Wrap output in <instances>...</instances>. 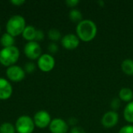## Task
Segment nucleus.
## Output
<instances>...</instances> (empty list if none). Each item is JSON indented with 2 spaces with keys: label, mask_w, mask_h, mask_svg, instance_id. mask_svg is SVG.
Wrapping results in <instances>:
<instances>
[{
  "label": "nucleus",
  "mask_w": 133,
  "mask_h": 133,
  "mask_svg": "<svg viewBox=\"0 0 133 133\" xmlns=\"http://www.w3.org/2000/svg\"><path fill=\"white\" fill-rule=\"evenodd\" d=\"M23 69L26 73H33L36 70V65L32 62H28L25 64Z\"/></svg>",
  "instance_id": "obj_21"
},
{
  "label": "nucleus",
  "mask_w": 133,
  "mask_h": 133,
  "mask_svg": "<svg viewBox=\"0 0 133 133\" xmlns=\"http://www.w3.org/2000/svg\"><path fill=\"white\" fill-rule=\"evenodd\" d=\"M15 128L17 133H33L36 127L33 118L29 115H21L16 119Z\"/></svg>",
  "instance_id": "obj_4"
},
{
  "label": "nucleus",
  "mask_w": 133,
  "mask_h": 133,
  "mask_svg": "<svg viewBox=\"0 0 133 133\" xmlns=\"http://www.w3.org/2000/svg\"><path fill=\"white\" fill-rule=\"evenodd\" d=\"M44 37H45V34L44 33V31L42 30L37 29V33H36V37H35V41H37V42L41 41H43L44 39Z\"/></svg>",
  "instance_id": "obj_25"
},
{
  "label": "nucleus",
  "mask_w": 133,
  "mask_h": 133,
  "mask_svg": "<svg viewBox=\"0 0 133 133\" xmlns=\"http://www.w3.org/2000/svg\"><path fill=\"white\" fill-rule=\"evenodd\" d=\"M15 125L10 122H3L0 125V133H16Z\"/></svg>",
  "instance_id": "obj_20"
},
{
  "label": "nucleus",
  "mask_w": 133,
  "mask_h": 133,
  "mask_svg": "<svg viewBox=\"0 0 133 133\" xmlns=\"http://www.w3.org/2000/svg\"><path fill=\"white\" fill-rule=\"evenodd\" d=\"M23 53L25 56L30 60H37L42 55L41 47L37 41L26 42L23 47Z\"/></svg>",
  "instance_id": "obj_6"
},
{
  "label": "nucleus",
  "mask_w": 133,
  "mask_h": 133,
  "mask_svg": "<svg viewBox=\"0 0 133 133\" xmlns=\"http://www.w3.org/2000/svg\"><path fill=\"white\" fill-rule=\"evenodd\" d=\"M10 3L15 6H21L22 5H23L25 3V1L23 0H12L10 1Z\"/></svg>",
  "instance_id": "obj_28"
},
{
  "label": "nucleus",
  "mask_w": 133,
  "mask_h": 133,
  "mask_svg": "<svg viewBox=\"0 0 133 133\" xmlns=\"http://www.w3.org/2000/svg\"><path fill=\"white\" fill-rule=\"evenodd\" d=\"M15 37L10 35L8 33L3 34L0 37V44L2 48H9L12 46H15Z\"/></svg>",
  "instance_id": "obj_15"
},
{
  "label": "nucleus",
  "mask_w": 133,
  "mask_h": 133,
  "mask_svg": "<svg viewBox=\"0 0 133 133\" xmlns=\"http://www.w3.org/2000/svg\"><path fill=\"white\" fill-rule=\"evenodd\" d=\"M13 89L11 84L7 79L0 77V100L5 101L9 99L12 95Z\"/></svg>",
  "instance_id": "obj_12"
},
{
  "label": "nucleus",
  "mask_w": 133,
  "mask_h": 133,
  "mask_svg": "<svg viewBox=\"0 0 133 133\" xmlns=\"http://www.w3.org/2000/svg\"><path fill=\"white\" fill-rule=\"evenodd\" d=\"M20 52L16 46L2 48L0 50V64L5 67H9L18 62Z\"/></svg>",
  "instance_id": "obj_3"
},
{
  "label": "nucleus",
  "mask_w": 133,
  "mask_h": 133,
  "mask_svg": "<svg viewBox=\"0 0 133 133\" xmlns=\"http://www.w3.org/2000/svg\"><path fill=\"white\" fill-rule=\"evenodd\" d=\"M79 3V0H67L65 1V4L67 5L68 7L72 8V9H75L76 5H78V4Z\"/></svg>",
  "instance_id": "obj_26"
},
{
  "label": "nucleus",
  "mask_w": 133,
  "mask_h": 133,
  "mask_svg": "<svg viewBox=\"0 0 133 133\" xmlns=\"http://www.w3.org/2000/svg\"><path fill=\"white\" fill-rule=\"evenodd\" d=\"M26 26V19L23 16L13 15L7 20L5 24V30L6 33L16 37L22 34Z\"/></svg>",
  "instance_id": "obj_2"
},
{
  "label": "nucleus",
  "mask_w": 133,
  "mask_h": 133,
  "mask_svg": "<svg viewBox=\"0 0 133 133\" xmlns=\"http://www.w3.org/2000/svg\"><path fill=\"white\" fill-rule=\"evenodd\" d=\"M69 17L71 21H72L73 23H76L77 24L83 19V14H82L81 11L78 9H76V8L72 9L69 11Z\"/></svg>",
  "instance_id": "obj_18"
},
{
  "label": "nucleus",
  "mask_w": 133,
  "mask_h": 133,
  "mask_svg": "<svg viewBox=\"0 0 133 133\" xmlns=\"http://www.w3.org/2000/svg\"><path fill=\"white\" fill-rule=\"evenodd\" d=\"M37 30L34 26L32 25H26L25 27L23 32L22 33V37L27 42L30 41H35V37H36V33Z\"/></svg>",
  "instance_id": "obj_13"
},
{
  "label": "nucleus",
  "mask_w": 133,
  "mask_h": 133,
  "mask_svg": "<svg viewBox=\"0 0 133 133\" xmlns=\"http://www.w3.org/2000/svg\"><path fill=\"white\" fill-rule=\"evenodd\" d=\"M76 33L80 41H92L97 34V24L91 19H83L76 25Z\"/></svg>",
  "instance_id": "obj_1"
},
{
  "label": "nucleus",
  "mask_w": 133,
  "mask_h": 133,
  "mask_svg": "<svg viewBox=\"0 0 133 133\" xmlns=\"http://www.w3.org/2000/svg\"><path fill=\"white\" fill-rule=\"evenodd\" d=\"M48 50L49 54L52 55L53 54H55L58 51V46L55 42H51L48 46Z\"/></svg>",
  "instance_id": "obj_23"
},
{
  "label": "nucleus",
  "mask_w": 133,
  "mask_h": 133,
  "mask_svg": "<svg viewBox=\"0 0 133 133\" xmlns=\"http://www.w3.org/2000/svg\"><path fill=\"white\" fill-rule=\"evenodd\" d=\"M48 129L51 133H67L69 127L66 121L61 118H56L51 120Z\"/></svg>",
  "instance_id": "obj_9"
},
{
  "label": "nucleus",
  "mask_w": 133,
  "mask_h": 133,
  "mask_svg": "<svg viewBox=\"0 0 133 133\" xmlns=\"http://www.w3.org/2000/svg\"><path fill=\"white\" fill-rule=\"evenodd\" d=\"M5 75H6L7 79L9 82L19 83V82H21L25 78L26 72L23 67L17 65H13L6 69Z\"/></svg>",
  "instance_id": "obj_7"
},
{
  "label": "nucleus",
  "mask_w": 133,
  "mask_h": 133,
  "mask_svg": "<svg viewBox=\"0 0 133 133\" xmlns=\"http://www.w3.org/2000/svg\"><path fill=\"white\" fill-rule=\"evenodd\" d=\"M48 37L51 42H55L58 41H61L62 39V34L59 30L56 28H51L48 31Z\"/></svg>",
  "instance_id": "obj_19"
},
{
  "label": "nucleus",
  "mask_w": 133,
  "mask_h": 133,
  "mask_svg": "<svg viewBox=\"0 0 133 133\" xmlns=\"http://www.w3.org/2000/svg\"><path fill=\"white\" fill-rule=\"evenodd\" d=\"M121 103H122V101L118 97H115V98L112 99V101L111 102V108L112 111H116L117 110H118L121 106Z\"/></svg>",
  "instance_id": "obj_22"
},
{
  "label": "nucleus",
  "mask_w": 133,
  "mask_h": 133,
  "mask_svg": "<svg viewBox=\"0 0 133 133\" xmlns=\"http://www.w3.org/2000/svg\"><path fill=\"white\" fill-rule=\"evenodd\" d=\"M118 133H133V125H127L122 127Z\"/></svg>",
  "instance_id": "obj_24"
},
{
  "label": "nucleus",
  "mask_w": 133,
  "mask_h": 133,
  "mask_svg": "<svg viewBox=\"0 0 133 133\" xmlns=\"http://www.w3.org/2000/svg\"><path fill=\"white\" fill-rule=\"evenodd\" d=\"M121 68L122 72L127 75V76H133V59L131 58H126L125 59L122 64Z\"/></svg>",
  "instance_id": "obj_17"
},
{
  "label": "nucleus",
  "mask_w": 133,
  "mask_h": 133,
  "mask_svg": "<svg viewBox=\"0 0 133 133\" xmlns=\"http://www.w3.org/2000/svg\"><path fill=\"white\" fill-rule=\"evenodd\" d=\"M0 32H1V26H0Z\"/></svg>",
  "instance_id": "obj_29"
},
{
  "label": "nucleus",
  "mask_w": 133,
  "mask_h": 133,
  "mask_svg": "<svg viewBox=\"0 0 133 133\" xmlns=\"http://www.w3.org/2000/svg\"><path fill=\"white\" fill-rule=\"evenodd\" d=\"M37 68L43 72H49L52 71L55 66V59L53 55L49 53L42 54L37 62Z\"/></svg>",
  "instance_id": "obj_5"
},
{
  "label": "nucleus",
  "mask_w": 133,
  "mask_h": 133,
  "mask_svg": "<svg viewBox=\"0 0 133 133\" xmlns=\"http://www.w3.org/2000/svg\"><path fill=\"white\" fill-rule=\"evenodd\" d=\"M119 122V115L117 111H107L101 118V125L106 129H111L118 125Z\"/></svg>",
  "instance_id": "obj_10"
},
{
  "label": "nucleus",
  "mask_w": 133,
  "mask_h": 133,
  "mask_svg": "<svg viewBox=\"0 0 133 133\" xmlns=\"http://www.w3.org/2000/svg\"><path fill=\"white\" fill-rule=\"evenodd\" d=\"M33 120L35 127L38 129H45L47 127H49V125L52 119L51 115L47 111L40 110L34 114Z\"/></svg>",
  "instance_id": "obj_8"
},
{
  "label": "nucleus",
  "mask_w": 133,
  "mask_h": 133,
  "mask_svg": "<svg viewBox=\"0 0 133 133\" xmlns=\"http://www.w3.org/2000/svg\"><path fill=\"white\" fill-rule=\"evenodd\" d=\"M118 98L121 101L126 102L127 104L133 101V90L129 87H123L119 90Z\"/></svg>",
  "instance_id": "obj_14"
},
{
  "label": "nucleus",
  "mask_w": 133,
  "mask_h": 133,
  "mask_svg": "<svg viewBox=\"0 0 133 133\" xmlns=\"http://www.w3.org/2000/svg\"><path fill=\"white\" fill-rule=\"evenodd\" d=\"M69 133H87L86 131L79 126H73L70 130Z\"/></svg>",
  "instance_id": "obj_27"
},
{
  "label": "nucleus",
  "mask_w": 133,
  "mask_h": 133,
  "mask_svg": "<svg viewBox=\"0 0 133 133\" xmlns=\"http://www.w3.org/2000/svg\"><path fill=\"white\" fill-rule=\"evenodd\" d=\"M80 40L76 34H67L63 36L61 39L62 46L66 50H75L79 45Z\"/></svg>",
  "instance_id": "obj_11"
},
{
  "label": "nucleus",
  "mask_w": 133,
  "mask_h": 133,
  "mask_svg": "<svg viewBox=\"0 0 133 133\" xmlns=\"http://www.w3.org/2000/svg\"><path fill=\"white\" fill-rule=\"evenodd\" d=\"M124 119L129 124H133V101L128 103L123 111Z\"/></svg>",
  "instance_id": "obj_16"
}]
</instances>
